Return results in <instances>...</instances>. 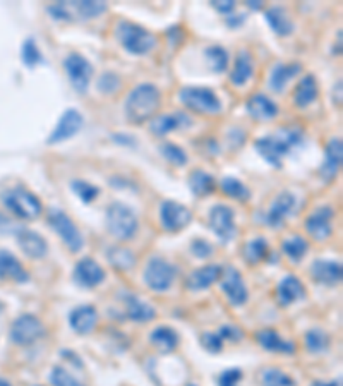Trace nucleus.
Returning <instances> with one entry per match:
<instances>
[{"instance_id":"obj_18","label":"nucleus","mask_w":343,"mask_h":386,"mask_svg":"<svg viewBox=\"0 0 343 386\" xmlns=\"http://www.w3.org/2000/svg\"><path fill=\"white\" fill-rule=\"evenodd\" d=\"M105 280V270L91 257H83L74 268V282L84 289H95Z\"/></svg>"},{"instance_id":"obj_19","label":"nucleus","mask_w":343,"mask_h":386,"mask_svg":"<svg viewBox=\"0 0 343 386\" xmlns=\"http://www.w3.org/2000/svg\"><path fill=\"white\" fill-rule=\"evenodd\" d=\"M311 275L321 285L333 287L342 282V264L333 259H316L311 266Z\"/></svg>"},{"instance_id":"obj_25","label":"nucleus","mask_w":343,"mask_h":386,"mask_svg":"<svg viewBox=\"0 0 343 386\" xmlns=\"http://www.w3.org/2000/svg\"><path fill=\"white\" fill-rule=\"evenodd\" d=\"M221 275V266L218 264H208V266H202L194 270L193 273L187 277L186 287L193 292H199V290H205L208 287H212L216 280H220Z\"/></svg>"},{"instance_id":"obj_36","label":"nucleus","mask_w":343,"mask_h":386,"mask_svg":"<svg viewBox=\"0 0 343 386\" xmlns=\"http://www.w3.org/2000/svg\"><path fill=\"white\" fill-rule=\"evenodd\" d=\"M270 252V244L264 237L250 239L244 248V259L249 264H260Z\"/></svg>"},{"instance_id":"obj_22","label":"nucleus","mask_w":343,"mask_h":386,"mask_svg":"<svg viewBox=\"0 0 343 386\" xmlns=\"http://www.w3.org/2000/svg\"><path fill=\"white\" fill-rule=\"evenodd\" d=\"M0 280H10L16 283L29 282V273L24 270L16 256L9 251L0 249Z\"/></svg>"},{"instance_id":"obj_17","label":"nucleus","mask_w":343,"mask_h":386,"mask_svg":"<svg viewBox=\"0 0 343 386\" xmlns=\"http://www.w3.org/2000/svg\"><path fill=\"white\" fill-rule=\"evenodd\" d=\"M83 124V115H81L76 108H67L62 113L61 120H58V124L55 126L54 132L49 136V145H57V143L71 139L74 134H77V132L81 131Z\"/></svg>"},{"instance_id":"obj_58","label":"nucleus","mask_w":343,"mask_h":386,"mask_svg":"<svg viewBox=\"0 0 343 386\" xmlns=\"http://www.w3.org/2000/svg\"><path fill=\"white\" fill-rule=\"evenodd\" d=\"M36 386H40V385H36Z\"/></svg>"},{"instance_id":"obj_40","label":"nucleus","mask_w":343,"mask_h":386,"mask_svg":"<svg viewBox=\"0 0 343 386\" xmlns=\"http://www.w3.org/2000/svg\"><path fill=\"white\" fill-rule=\"evenodd\" d=\"M106 256H109L112 266L119 268V270H131L136 264V255L127 248H112Z\"/></svg>"},{"instance_id":"obj_32","label":"nucleus","mask_w":343,"mask_h":386,"mask_svg":"<svg viewBox=\"0 0 343 386\" xmlns=\"http://www.w3.org/2000/svg\"><path fill=\"white\" fill-rule=\"evenodd\" d=\"M264 17H266L268 24L271 26V29L276 33V35L289 36L294 33L295 26L292 23V19H290L285 7H278V6L271 7V9L266 10Z\"/></svg>"},{"instance_id":"obj_41","label":"nucleus","mask_w":343,"mask_h":386,"mask_svg":"<svg viewBox=\"0 0 343 386\" xmlns=\"http://www.w3.org/2000/svg\"><path fill=\"white\" fill-rule=\"evenodd\" d=\"M261 386H295V381L285 371L278 367H268L261 373Z\"/></svg>"},{"instance_id":"obj_6","label":"nucleus","mask_w":343,"mask_h":386,"mask_svg":"<svg viewBox=\"0 0 343 386\" xmlns=\"http://www.w3.org/2000/svg\"><path fill=\"white\" fill-rule=\"evenodd\" d=\"M54 19L58 21H88L95 19L106 10V3L103 2H57L47 7Z\"/></svg>"},{"instance_id":"obj_14","label":"nucleus","mask_w":343,"mask_h":386,"mask_svg":"<svg viewBox=\"0 0 343 386\" xmlns=\"http://www.w3.org/2000/svg\"><path fill=\"white\" fill-rule=\"evenodd\" d=\"M65 72H67L69 79H71L72 88L79 93H84L90 86L91 76H93V65L79 54H71L64 61Z\"/></svg>"},{"instance_id":"obj_16","label":"nucleus","mask_w":343,"mask_h":386,"mask_svg":"<svg viewBox=\"0 0 343 386\" xmlns=\"http://www.w3.org/2000/svg\"><path fill=\"white\" fill-rule=\"evenodd\" d=\"M295 206V196L292 193H280L278 196L273 200V203L268 211L264 213L263 216V223L264 225L271 227V229H280L285 223V218L290 215V211L294 209Z\"/></svg>"},{"instance_id":"obj_50","label":"nucleus","mask_w":343,"mask_h":386,"mask_svg":"<svg viewBox=\"0 0 343 386\" xmlns=\"http://www.w3.org/2000/svg\"><path fill=\"white\" fill-rule=\"evenodd\" d=\"M120 88V79L112 72H106L99 77L98 81V90L103 91V93H113Z\"/></svg>"},{"instance_id":"obj_3","label":"nucleus","mask_w":343,"mask_h":386,"mask_svg":"<svg viewBox=\"0 0 343 386\" xmlns=\"http://www.w3.org/2000/svg\"><path fill=\"white\" fill-rule=\"evenodd\" d=\"M106 229L112 234L113 239L120 242H127L136 237L139 229V222L136 213L127 204L115 201L106 208L105 215Z\"/></svg>"},{"instance_id":"obj_33","label":"nucleus","mask_w":343,"mask_h":386,"mask_svg":"<svg viewBox=\"0 0 343 386\" xmlns=\"http://www.w3.org/2000/svg\"><path fill=\"white\" fill-rule=\"evenodd\" d=\"M301 71H302L301 64H278L275 69H273L270 76L271 90L276 91V93H282V91L287 88V84H289V81L297 76Z\"/></svg>"},{"instance_id":"obj_51","label":"nucleus","mask_w":343,"mask_h":386,"mask_svg":"<svg viewBox=\"0 0 343 386\" xmlns=\"http://www.w3.org/2000/svg\"><path fill=\"white\" fill-rule=\"evenodd\" d=\"M220 337L227 341H241L242 338H244V333H242V330L237 328V326L227 325L220 328Z\"/></svg>"},{"instance_id":"obj_56","label":"nucleus","mask_w":343,"mask_h":386,"mask_svg":"<svg viewBox=\"0 0 343 386\" xmlns=\"http://www.w3.org/2000/svg\"><path fill=\"white\" fill-rule=\"evenodd\" d=\"M3 309H6V307H3V304H2V300H0V314H2V312H3Z\"/></svg>"},{"instance_id":"obj_20","label":"nucleus","mask_w":343,"mask_h":386,"mask_svg":"<svg viewBox=\"0 0 343 386\" xmlns=\"http://www.w3.org/2000/svg\"><path fill=\"white\" fill-rule=\"evenodd\" d=\"M305 297V287L304 283L298 280L294 275H287L282 282L276 287V299H278L280 306L287 307L292 306L297 300H302Z\"/></svg>"},{"instance_id":"obj_11","label":"nucleus","mask_w":343,"mask_h":386,"mask_svg":"<svg viewBox=\"0 0 343 386\" xmlns=\"http://www.w3.org/2000/svg\"><path fill=\"white\" fill-rule=\"evenodd\" d=\"M209 229L215 232L216 237L223 244H228L234 241L237 235V227H235V213L230 206L227 204H215L209 209Z\"/></svg>"},{"instance_id":"obj_45","label":"nucleus","mask_w":343,"mask_h":386,"mask_svg":"<svg viewBox=\"0 0 343 386\" xmlns=\"http://www.w3.org/2000/svg\"><path fill=\"white\" fill-rule=\"evenodd\" d=\"M21 57H23L24 64L28 65V67H35L36 64H40V62L43 61L42 58V54H40L38 47H36V42L35 40L28 38L26 42L23 43V50H21Z\"/></svg>"},{"instance_id":"obj_8","label":"nucleus","mask_w":343,"mask_h":386,"mask_svg":"<svg viewBox=\"0 0 343 386\" xmlns=\"http://www.w3.org/2000/svg\"><path fill=\"white\" fill-rule=\"evenodd\" d=\"M177 277V268L163 257H151L145 268V283L153 292H167Z\"/></svg>"},{"instance_id":"obj_48","label":"nucleus","mask_w":343,"mask_h":386,"mask_svg":"<svg viewBox=\"0 0 343 386\" xmlns=\"http://www.w3.org/2000/svg\"><path fill=\"white\" fill-rule=\"evenodd\" d=\"M244 378L241 369L237 367H232V369L223 371L218 376V386H237Z\"/></svg>"},{"instance_id":"obj_42","label":"nucleus","mask_w":343,"mask_h":386,"mask_svg":"<svg viewBox=\"0 0 343 386\" xmlns=\"http://www.w3.org/2000/svg\"><path fill=\"white\" fill-rule=\"evenodd\" d=\"M71 189L74 191V194H76L77 198H79L83 203H93L95 200L98 198V187L93 186V184L86 182V180H72L71 182Z\"/></svg>"},{"instance_id":"obj_23","label":"nucleus","mask_w":343,"mask_h":386,"mask_svg":"<svg viewBox=\"0 0 343 386\" xmlns=\"http://www.w3.org/2000/svg\"><path fill=\"white\" fill-rule=\"evenodd\" d=\"M17 244L23 249L24 255L31 259H42L49 252V244L38 232L21 230L17 234Z\"/></svg>"},{"instance_id":"obj_7","label":"nucleus","mask_w":343,"mask_h":386,"mask_svg":"<svg viewBox=\"0 0 343 386\" xmlns=\"http://www.w3.org/2000/svg\"><path fill=\"white\" fill-rule=\"evenodd\" d=\"M179 98L182 105L201 115H216L221 112V102L216 93L209 88L187 86L179 91Z\"/></svg>"},{"instance_id":"obj_27","label":"nucleus","mask_w":343,"mask_h":386,"mask_svg":"<svg viewBox=\"0 0 343 386\" xmlns=\"http://www.w3.org/2000/svg\"><path fill=\"white\" fill-rule=\"evenodd\" d=\"M256 340L268 352H278V354H294L295 352L292 341L280 337L276 330H261L256 333Z\"/></svg>"},{"instance_id":"obj_26","label":"nucleus","mask_w":343,"mask_h":386,"mask_svg":"<svg viewBox=\"0 0 343 386\" xmlns=\"http://www.w3.org/2000/svg\"><path fill=\"white\" fill-rule=\"evenodd\" d=\"M246 108L253 119L257 120H273L278 115V106L270 100L266 95H253L246 103Z\"/></svg>"},{"instance_id":"obj_54","label":"nucleus","mask_w":343,"mask_h":386,"mask_svg":"<svg viewBox=\"0 0 343 386\" xmlns=\"http://www.w3.org/2000/svg\"><path fill=\"white\" fill-rule=\"evenodd\" d=\"M247 6H249V7H250V9H254V10H260V9H261V6H263V3H261V2H257V3L247 2Z\"/></svg>"},{"instance_id":"obj_30","label":"nucleus","mask_w":343,"mask_h":386,"mask_svg":"<svg viewBox=\"0 0 343 386\" xmlns=\"http://www.w3.org/2000/svg\"><path fill=\"white\" fill-rule=\"evenodd\" d=\"M318 95H319L318 81H316L314 76L308 74L298 81L297 88H295L294 103L298 106V108H305V106H309L311 103L316 102Z\"/></svg>"},{"instance_id":"obj_34","label":"nucleus","mask_w":343,"mask_h":386,"mask_svg":"<svg viewBox=\"0 0 343 386\" xmlns=\"http://www.w3.org/2000/svg\"><path fill=\"white\" fill-rule=\"evenodd\" d=\"M253 71H254V65H253V57H250L249 50H239L237 58H235V65H234V71H232L230 79L235 86H242L246 84L247 81L253 77Z\"/></svg>"},{"instance_id":"obj_39","label":"nucleus","mask_w":343,"mask_h":386,"mask_svg":"<svg viewBox=\"0 0 343 386\" xmlns=\"http://www.w3.org/2000/svg\"><path fill=\"white\" fill-rule=\"evenodd\" d=\"M305 348L312 354H321V352H326L330 348V337L323 330H309L304 337Z\"/></svg>"},{"instance_id":"obj_5","label":"nucleus","mask_w":343,"mask_h":386,"mask_svg":"<svg viewBox=\"0 0 343 386\" xmlns=\"http://www.w3.org/2000/svg\"><path fill=\"white\" fill-rule=\"evenodd\" d=\"M2 203L10 213L21 220H35L42 215L43 204L38 196L24 187H14L2 194Z\"/></svg>"},{"instance_id":"obj_47","label":"nucleus","mask_w":343,"mask_h":386,"mask_svg":"<svg viewBox=\"0 0 343 386\" xmlns=\"http://www.w3.org/2000/svg\"><path fill=\"white\" fill-rule=\"evenodd\" d=\"M201 344L212 354H218V352L223 351V338L220 337V333L205 332L201 335Z\"/></svg>"},{"instance_id":"obj_9","label":"nucleus","mask_w":343,"mask_h":386,"mask_svg":"<svg viewBox=\"0 0 343 386\" xmlns=\"http://www.w3.org/2000/svg\"><path fill=\"white\" fill-rule=\"evenodd\" d=\"M47 330L42 319L35 314H23L10 326V340L21 347L35 344L40 338L45 337Z\"/></svg>"},{"instance_id":"obj_28","label":"nucleus","mask_w":343,"mask_h":386,"mask_svg":"<svg viewBox=\"0 0 343 386\" xmlns=\"http://www.w3.org/2000/svg\"><path fill=\"white\" fill-rule=\"evenodd\" d=\"M125 312L127 318L134 323H147L157 318V311L146 300L138 296H125Z\"/></svg>"},{"instance_id":"obj_15","label":"nucleus","mask_w":343,"mask_h":386,"mask_svg":"<svg viewBox=\"0 0 343 386\" xmlns=\"http://www.w3.org/2000/svg\"><path fill=\"white\" fill-rule=\"evenodd\" d=\"M333 218L335 209L331 206H321L312 215L305 218V230L309 232V235L314 241H326L333 234Z\"/></svg>"},{"instance_id":"obj_38","label":"nucleus","mask_w":343,"mask_h":386,"mask_svg":"<svg viewBox=\"0 0 343 386\" xmlns=\"http://www.w3.org/2000/svg\"><path fill=\"white\" fill-rule=\"evenodd\" d=\"M220 187L228 198H234V200L242 201V203H246V201L250 200V191L247 189L246 184H242L239 179L223 177L221 179Z\"/></svg>"},{"instance_id":"obj_57","label":"nucleus","mask_w":343,"mask_h":386,"mask_svg":"<svg viewBox=\"0 0 343 386\" xmlns=\"http://www.w3.org/2000/svg\"><path fill=\"white\" fill-rule=\"evenodd\" d=\"M189 386H196V385H189Z\"/></svg>"},{"instance_id":"obj_52","label":"nucleus","mask_w":343,"mask_h":386,"mask_svg":"<svg viewBox=\"0 0 343 386\" xmlns=\"http://www.w3.org/2000/svg\"><path fill=\"white\" fill-rule=\"evenodd\" d=\"M212 6L215 7L218 13L225 14V16H230L232 10L235 9V2H230V0H228V2H225V0H218V2H212Z\"/></svg>"},{"instance_id":"obj_49","label":"nucleus","mask_w":343,"mask_h":386,"mask_svg":"<svg viewBox=\"0 0 343 386\" xmlns=\"http://www.w3.org/2000/svg\"><path fill=\"white\" fill-rule=\"evenodd\" d=\"M213 251H215L213 246L208 241H205V239H194L193 244H191V252L199 257V259H206V257L213 255Z\"/></svg>"},{"instance_id":"obj_35","label":"nucleus","mask_w":343,"mask_h":386,"mask_svg":"<svg viewBox=\"0 0 343 386\" xmlns=\"http://www.w3.org/2000/svg\"><path fill=\"white\" fill-rule=\"evenodd\" d=\"M189 187L193 191L194 196H208L215 191L216 184L213 175H209L205 170H194L189 175Z\"/></svg>"},{"instance_id":"obj_55","label":"nucleus","mask_w":343,"mask_h":386,"mask_svg":"<svg viewBox=\"0 0 343 386\" xmlns=\"http://www.w3.org/2000/svg\"><path fill=\"white\" fill-rule=\"evenodd\" d=\"M0 386H13V385H10L7 380H3V378H0Z\"/></svg>"},{"instance_id":"obj_43","label":"nucleus","mask_w":343,"mask_h":386,"mask_svg":"<svg viewBox=\"0 0 343 386\" xmlns=\"http://www.w3.org/2000/svg\"><path fill=\"white\" fill-rule=\"evenodd\" d=\"M206 58L209 62V67L213 69L215 72H223L228 65V51L221 47H208L206 49Z\"/></svg>"},{"instance_id":"obj_37","label":"nucleus","mask_w":343,"mask_h":386,"mask_svg":"<svg viewBox=\"0 0 343 386\" xmlns=\"http://www.w3.org/2000/svg\"><path fill=\"white\" fill-rule=\"evenodd\" d=\"M309 244L304 237L301 235H294V237L285 239L282 242V251L285 252V256L289 257L292 263H298L305 255H308Z\"/></svg>"},{"instance_id":"obj_31","label":"nucleus","mask_w":343,"mask_h":386,"mask_svg":"<svg viewBox=\"0 0 343 386\" xmlns=\"http://www.w3.org/2000/svg\"><path fill=\"white\" fill-rule=\"evenodd\" d=\"M191 122H193V120H191L189 115H186V113L182 112H177V113H170V115L157 117V119L151 122L150 129L154 136H165L168 134V132L175 131V129L179 127H184L186 124H191Z\"/></svg>"},{"instance_id":"obj_21","label":"nucleus","mask_w":343,"mask_h":386,"mask_svg":"<svg viewBox=\"0 0 343 386\" xmlns=\"http://www.w3.org/2000/svg\"><path fill=\"white\" fill-rule=\"evenodd\" d=\"M71 328L77 335H90L98 325V311L93 306H79L69 314Z\"/></svg>"},{"instance_id":"obj_53","label":"nucleus","mask_w":343,"mask_h":386,"mask_svg":"<svg viewBox=\"0 0 343 386\" xmlns=\"http://www.w3.org/2000/svg\"><path fill=\"white\" fill-rule=\"evenodd\" d=\"M314 386H342V381H331V383H314Z\"/></svg>"},{"instance_id":"obj_1","label":"nucleus","mask_w":343,"mask_h":386,"mask_svg":"<svg viewBox=\"0 0 343 386\" xmlns=\"http://www.w3.org/2000/svg\"><path fill=\"white\" fill-rule=\"evenodd\" d=\"M304 141V132L298 127H285L280 129L275 136H266L260 138L254 143V148L257 153L271 163L275 168H282L283 158L289 154V152L295 146L302 145Z\"/></svg>"},{"instance_id":"obj_46","label":"nucleus","mask_w":343,"mask_h":386,"mask_svg":"<svg viewBox=\"0 0 343 386\" xmlns=\"http://www.w3.org/2000/svg\"><path fill=\"white\" fill-rule=\"evenodd\" d=\"M161 154H163L170 163L177 165V167H182V165L187 163L186 152H184L180 146L172 145V143H165V145L161 146Z\"/></svg>"},{"instance_id":"obj_44","label":"nucleus","mask_w":343,"mask_h":386,"mask_svg":"<svg viewBox=\"0 0 343 386\" xmlns=\"http://www.w3.org/2000/svg\"><path fill=\"white\" fill-rule=\"evenodd\" d=\"M50 381L54 386H84L79 380L72 376L64 367L55 366L50 373Z\"/></svg>"},{"instance_id":"obj_4","label":"nucleus","mask_w":343,"mask_h":386,"mask_svg":"<svg viewBox=\"0 0 343 386\" xmlns=\"http://www.w3.org/2000/svg\"><path fill=\"white\" fill-rule=\"evenodd\" d=\"M115 36L129 54L146 55L157 47V36L131 21H120L115 28Z\"/></svg>"},{"instance_id":"obj_24","label":"nucleus","mask_w":343,"mask_h":386,"mask_svg":"<svg viewBox=\"0 0 343 386\" xmlns=\"http://www.w3.org/2000/svg\"><path fill=\"white\" fill-rule=\"evenodd\" d=\"M343 160V145L340 138H333L326 146V160H324L323 167H321V175L324 180L331 182L337 177L338 170L342 167Z\"/></svg>"},{"instance_id":"obj_29","label":"nucleus","mask_w":343,"mask_h":386,"mask_svg":"<svg viewBox=\"0 0 343 386\" xmlns=\"http://www.w3.org/2000/svg\"><path fill=\"white\" fill-rule=\"evenodd\" d=\"M150 341L158 352H161V354H170V352L179 347L180 338L179 333L170 328V326H158V328H154L153 332H151Z\"/></svg>"},{"instance_id":"obj_2","label":"nucleus","mask_w":343,"mask_h":386,"mask_svg":"<svg viewBox=\"0 0 343 386\" xmlns=\"http://www.w3.org/2000/svg\"><path fill=\"white\" fill-rule=\"evenodd\" d=\"M160 90L154 84H139L125 100V115L132 124L139 126L157 113L160 108Z\"/></svg>"},{"instance_id":"obj_13","label":"nucleus","mask_w":343,"mask_h":386,"mask_svg":"<svg viewBox=\"0 0 343 386\" xmlns=\"http://www.w3.org/2000/svg\"><path fill=\"white\" fill-rule=\"evenodd\" d=\"M160 222L167 232H180L193 222V213L187 206L167 200L160 206Z\"/></svg>"},{"instance_id":"obj_12","label":"nucleus","mask_w":343,"mask_h":386,"mask_svg":"<svg viewBox=\"0 0 343 386\" xmlns=\"http://www.w3.org/2000/svg\"><path fill=\"white\" fill-rule=\"evenodd\" d=\"M221 290L227 296L228 303L232 306H244L249 299V292H247V287L242 278V273L235 266H227L221 268Z\"/></svg>"},{"instance_id":"obj_10","label":"nucleus","mask_w":343,"mask_h":386,"mask_svg":"<svg viewBox=\"0 0 343 386\" xmlns=\"http://www.w3.org/2000/svg\"><path fill=\"white\" fill-rule=\"evenodd\" d=\"M49 223L51 225V229L57 232L58 237L64 241V244L67 246L69 251L77 252L83 249V235H81L79 229H77L76 223L72 222V218L67 213L61 211V209H51L49 215Z\"/></svg>"}]
</instances>
